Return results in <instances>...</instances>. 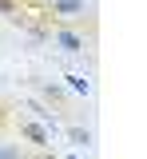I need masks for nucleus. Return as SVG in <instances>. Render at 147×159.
<instances>
[{
    "label": "nucleus",
    "instance_id": "nucleus-1",
    "mask_svg": "<svg viewBox=\"0 0 147 159\" xmlns=\"http://www.w3.org/2000/svg\"><path fill=\"white\" fill-rule=\"evenodd\" d=\"M48 8V16H52V24H76V28H91L96 32V20H91V8H87L84 0H48L44 4Z\"/></svg>",
    "mask_w": 147,
    "mask_h": 159
},
{
    "label": "nucleus",
    "instance_id": "nucleus-7",
    "mask_svg": "<svg viewBox=\"0 0 147 159\" xmlns=\"http://www.w3.org/2000/svg\"><path fill=\"white\" fill-rule=\"evenodd\" d=\"M0 159H28V155H24V147L16 143V139L4 135V139H0Z\"/></svg>",
    "mask_w": 147,
    "mask_h": 159
},
{
    "label": "nucleus",
    "instance_id": "nucleus-6",
    "mask_svg": "<svg viewBox=\"0 0 147 159\" xmlns=\"http://www.w3.org/2000/svg\"><path fill=\"white\" fill-rule=\"evenodd\" d=\"M64 131H68V139H72L76 147H91V131H87V127H80V123H68Z\"/></svg>",
    "mask_w": 147,
    "mask_h": 159
},
{
    "label": "nucleus",
    "instance_id": "nucleus-5",
    "mask_svg": "<svg viewBox=\"0 0 147 159\" xmlns=\"http://www.w3.org/2000/svg\"><path fill=\"white\" fill-rule=\"evenodd\" d=\"M0 16H4V20H12L16 28H24V20H28V16H24V4H20V0H0Z\"/></svg>",
    "mask_w": 147,
    "mask_h": 159
},
{
    "label": "nucleus",
    "instance_id": "nucleus-3",
    "mask_svg": "<svg viewBox=\"0 0 147 159\" xmlns=\"http://www.w3.org/2000/svg\"><path fill=\"white\" fill-rule=\"evenodd\" d=\"M36 96H40L48 107H56V119L72 116V96H68L64 84H56V80H36Z\"/></svg>",
    "mask_w": 147,
    "mask_h": 159
},
{
    "label": "nucleus",
    "instance_id": "nucleus-8",
    "mask_svg": "<svg viewBox=\"0 0 147 159\" xmlns=\"http://www.w3.org/2000/svg\"><path fill=\"white\" fill-rule=\"evenodd\" d=\"M68 92H76V96H91V80H87V76H68Z\"/></svg>",
    "mask_w": 147,
    "mask_h": 159
},
{
    "label": "nucleus",
    "instance_id": "nucleus-2",
    "mask_svg": "<svg viewBox=\"0 0 147 159\" xmlns=\"http://www.w3.org/2000/svg\"><path fill=\"white\" fill-rule=\"evenodd\" d=\"M48 44L60 48L64 56H84L87 52V36H84V28H76V24H52L48 28Z\"/></svg>",
    "mask_w": 147,
    "mask_h": 159
},
{
    "label": "nucleus",
    "instance_id": "nucleus-4",
    "mask_svg": "<svg viewBox=\"0 0 147 159\" xmlns=\"http://www.w3.org/2000/svg\"><path fill=\"white\" fill-rule=\"evenodd\" d=\"M8 127H12V131H16L20 139H28V143H32L36 151H40V147H52V131L44 127L40 119H28V116H12V119H8Z\"/></svg>",
    "mask_w": 147,
    "mask_h": 159
}]
</instances>
